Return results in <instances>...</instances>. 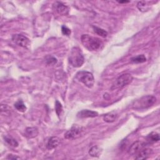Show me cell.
I'll use <instances>...</instances> for the list:
<instances>
[{
    "instance_id": "obj_1",
    "label": "cell",
    "mask_w": 160,
    "mask_h": 160,
    "mask_svg": "<svg viewBox=\"0 0 160 160\" xmlns=\"http://www.w3.org/2000/svg\"><path fill=\"white\" fill-rule=\"evenodd\" d=\"M81 39L83 46L89 51H98L104 46V43L100 39L89 34H82Z\"/></svg>"
},
{
    "instance_id": "obj_2",
    "label": "cell",
    "mask_w": 160,
    "mask_h": 160,
    "mask_svg": "<svg viewBox=\"0 0 160 160\" xmlns=\"http://www.w3.org/2000/svg\"><path fill=\"white\" fill-rule=\"evenodd\" d=\"M156 101V98L154 96L146 95L135 100L132 104V108L136 110L147 109L152 106Z\"/></svg>"
},
{
    "instance_id": "obj_3",
    "label": "cell",
    "mask_w": 160,
    "mask_h": 160,
    "mask_svg": "<svg viewBox=\"0 0 160 160\" xmlns=\"http://www.w3.org/2000/svg\"><path fill=\"white\" fill-rule=\"evenodd\" d=\"M69 60L73 67H81L84 61V58L81 49L78 47L72 48L69 54Z\"/></svg>"
},
{
    "instance_id": "obj_4",
    "label": "cell",
    "mask_w": 160,
    "mask_h": 160,
    "mask_svg": "<svg viewBox=\"0 0 160 160\" xmlns=\"http://www.w3.org/2000/svg\"><path fill=\"white\" fill-rule=\"evenodd\" d=\"M76 78L86 87L91 88L94 84V78L92 74L86 71H81L77 72Z\"/></svg>"
},
{
    "instance_id": "obj_5",
    "label": "cell",
    "mask_w": 160,
    "mask_h": 160,
    "mask_svg": "<svg viewBox=\"0 0 160 160\" xmlns=\"http://www.w3.org/2000/svg\"><path fill=\"white\" fill-rule=\"evenodd\" d=\"M132 76L129 73H125L119 76L111 87V89H121L125 86L130 84L132 81Z\"/></svg>"
},
{
    "instance_id": "obj_6",
    "label": "cell",
    "mask_w": 160,
    "mask_h": 160,
    "mask_svg": "<svg viewBox=\"0 0 160 160\" xmlns=\"http://www.w3.org/2000/svg\"><path fill=\"white\" fill-rule=\"evenodd\" d=\"M12 40L17 45L24 48H28L31 45V41L29 38L22 34H16L12 35Z\"/></svg>"
},
{
    "instance_id": "obj_7",
    "label": "cell",
    "mask_w": 160,
    "mask_h": 160,
    "mask_svg": "<svg viewBox=\"0 0 160 160\" xmlns=\"http://www.w3.org/2000/svg\"><path fill=\"white\" fill-rule=\"evenodd\" d=\"M148 144L147 142L137 141L131 145L128 150V153L130 155H136L141 150L146 147Z\"/></svg>"
},
{
    "instance_id": "obj_8",
    "label": "cell",
    "mask_w": 160,
    "mask_h": 160,
    "mask_svg": "<svg viewBox=\"0 0 160 160\" xmlns=\"http://www.w3.org/2000/svg\"><path fill=\"white\" fill-rule=\"evenodd\" d=\"M82 131V127L78 125H74L69 130L64 134V138L68 139H72L78 138Z\"/></svg>"
},
{
    "instance_id": "obj_9",
    "label": "cell",
    "mask_w": 160,
    "mask_h": 160,
    "mask_svg": "<svg viewBox=\"0 0 160 160\" xmlns=\"http://www.w3.org/2000/svg\"><path fill=\"white\" fill-rule=\"evenodd\" d=\"M53 10L60 15H67L69 12V8L61 2L56 1L52 6Z\"/></svg>"
},
{
    "instance_id": "obj_10",
    "label": "cell",
    "mask_w": 160,
    "mask_h": 160,
    "mask_svg": "<svg viewBox=\"0 0 160 160\" xmlns=\"http://www.w3.org/2000/svg\"><path fill=\"white\" fill-rule=\"evenodd\" d=\"M152 153V149L147 146L141 150L135 157L136 159H146L148 158Z\"/></svg>"
},
{
    "instance_id": "obj_11",
    "label": "cell",
    "mask_w": 160,
    "mask_h": 160,
    "mask_svg": "<svg viewBox=\"0 0 160 160\" xmlns=\"http://www.w3.org/2000/svg\"><path fill=\"white\" fill-rule=\"evenodd\" d=\"M98 116V113L96 111L88 110V109H83L81 111L78 112L77 114V116L80 118H94Z\"/></svg>"
},
{
    "instance_id": "obj_12",
    "label": "cell",
    "mask_w": 160,
    "mask_h": 160,
    "mask_svg": "<svg viewBox=\"0 0 160 160\" xmlns=\"http://www.w3.org/2000/svg\"><path fill=\"white\" fill-rule=\"evenodd\" d=\"M60 142V139L56 136H52L49 139L46 144V148L51 150L56 148Z\"/></svg>"
},
{
    "instance_id": "obj_13",
    "label": "cell",
    "mask_w": 160,
    "mask_h": 160,
    "mask_svg": "<svg viewBox=\"0 0 160 160\" xmlns=\"http://www.w3.org/2000/svg\"><path fill=\"white\" fill-rule=\"evenodd\" d=\"M118 114L115 111L108 112L103 116V120L106 122H112L116 121L118 118Z\"/></svg>"
},
{
    "instance_id": "obj_14",
    "label": "cell",
    "mask_w": 160,
    "mask_h": 160,
    "mask_svg": "<svg viewBox=\"0 0 160 160\" xmlns=\"http://www.w3.org/2000/svg\"><path fill=\"white\" fill-rule=\"evenodd\" d=\"M38 134V129L35 127H29L25 130V135L28 138H33Z\"/></svg>"
},
{
    "instance_id": "obj_15",
    "label": "cell",
    "mask_w": 160,
    "mask_h": 160,
    "mask_svg": "<svg viewBox=\"0 0 160 160\" xmlns=\"http://www.w3.org/2000/svg\"><path fill=\"white\" fill-rule=\"evenodd\" d=\"M146 141L148 144L158 142L159 141V135L156 132H152L146 136Z\"/></svg>"
},
{
    "instance_id": "obj_16",
    "label": "cell",
    "mask_w": 160,
    "mask_h": 160,
    "mask_svg": "<svg viewBox=\"0 0 160 160\" xmlns=\"http://www.w3.org/2000/svg\"><path fill=\"white\" fill-rule=\"evenodd\" d=\"M131 61L133 63H142L146 61V58L144 54H139L131 58Z\"/></svg>"
},
{
    "instance_id": "obj_17",
    "label": "cell",
    "mask_w": 160,
    "mask_h": 160,
    "mask_svg": "<svg viewBox=\"0 0 160 160\" xmlns=\"http://www.w3.org/2000/svg\"><path fill=\"white\" fill-rule=\"evenodd\" d=\"M89 154L92 157H98L101 154V149L97 146H94L90 148Z\"/></svg>"
},
{
    "instance_id": "obj_18",
    "label": "cell",
    "mask_w": 160,
    "mask_h": 160,
    "mask_svg": "<svg viewBox=\"0 0 160 160\" xmlns=\"http://www.w3.org/2000/svg\"><path fill=\"white\" fill-rule=\"evenodd\" d=\"M4 141L10 146L16 148V147H17L18 146V142L16 141V139H14L12 137L5 136L4 137Z\"/></svg>"
},
{
    "instance_id": "obj_19",
    "label": "cell",
    "mask_w": 160,
    "mask_h": 160,
    "mask_svg": "<svg viewBox=\"0 0 160 160\" xmlns=\"http://www.w3.org/2000/svg\"><path fill=\"white\" fill-rule=\"evenodd\" d=\"M14 107L18 111H19L20 112H24L26 109V107L25 104H24L23 101L21 100H19V101H17L16 102H15Z\"/></svg>"
},
{
    "instance_id": "obj_20",
    "label": "cell",
    "mask_w": 160,
    "mask_h": 160,
    "mask_svg": "<svg viewBox=\"0 0 160 160\" xmlns=\"http://www.w3.org/2000/svg\"><path fill=\"white\" fill-rule=\"evenodd\" d=\"M93 29H94V31L98 35L101 36V37L102 38H106L107 36H108V32L106 31H105L104 29H102V28H98V27H96V26H93L92 27Z\"/></svg>"
},
{
    "instance_id": "obj_21",
    "label": "cell",
    "mask_w": 160,
    "mask_h": 160,
    "mask_svg": "<svg viewBox=\"0 0 160 160\" xmlns=\"http://www.w3.org/2000/svg\"><path fill=\"white\" fill-rule=\"evenodd\" d=\"M45 61L48 64L50 65L54 64L57 62V59L50 55H48L45 58Z\"/></svg>"
},
{
    "instance_id": "obj_22",
    "label": "cell",
    "mask_w": 160,
    "mask_h": 160,
    "mask_svg": "<svg viewBox=\"0 0 160 160\" xmlns=\"http://www.w3.org/2000/svg\"><path fill=\"white\" fill-rule=\"evenodd\" d=\"M55 111H56V114L58 116H59L61 114V112L62 111V106L61 104L58 101H56Z\"/></svg>"
},
{
    "instance_id": "obj_23",
    "label": "cell",
    "mask_w": 160,
    "mask_h": 160,
    "mask_svg": "<svg viewBox=\"0 0 160 160\" xmlns=\"http://www.w3.org/2000/svg\"><path fill=\"white\" fill-rule=\"evenodd\" d=\"M137 8L139 9L141 11H145L147 8V5L146 4V2L144 1H139L137 4Z\"/></svg>"
},
{
    "instance_id": "obj_24",
    "label": "cell",
    "mask_w": 160,
    "mask_h": 160,
    "mask_svg": "<svg viewBox=\"0 0 160 160\" xmlns=\"http://www.w3.org/2000/svg\"><path fill=\"white\" fill-rule=\"evenodd\" d=\"M61 31H62V33L64 34V35H66V36H69L71 34V29L69 28H68L67 26L63 25L62 27H61Z\"/></svg>"
},
{
    "instance_id": "obj_25",
    "label": "cell",
    "mask_w": 160,
    "mask_h": 160,
    "mask_svg": "<svg viewBox=\"0 0 160 160\" xmlns=\"http://www.w3.org/2000/svg\"><path fill=\"white\" fill-rule=\"evenodd\" d=\"M1 113L4 112L5 114H9L11 110V108H9L6 104H1Z\"/></svg>"
},
{
    "instance_id": "obj_26",
    "label": "cell",
    "mask_w": 160,
    "mask_h": 160,
    "mask_svg": "<svg viewBox=\"0 0 160 160\" xmlns=\"http://www.w3.org/2000/svg\"><path fill=\"white\" fill-rule=\"evenodd\" d=\"M7 159H20V158L17 156L13 155V154H9L7 156Z\"/></svg>"
},
{
    "instance_id": "obj_27",
    "label": "cell",
    "mask_w": 160,
    "mask_h": 160,
    "mask_svg": "<svg viewBox=\"0 0 160 160\" xmlns=\"http://www.w3.org/2000/svg\"><path fill=\"white\" fill-rule=\"evenodd\" d=\"M119 3H126V2H129V1H118Z\"/></svg>"
}]
</instances>
